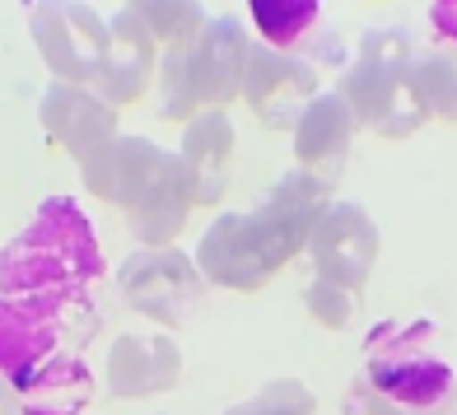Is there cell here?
Wrapping results in <instances>:
<instances>
[{
    "instance_id": "1",
    "label": "cell",
    "mask_w": 457,
    "mask_h": 415,
    "mask_svg": "<svg viewBox=\"0 0 457 415\" xmlns=\"http://www.w3.org/2000/svg\"><path fill=\"white\" fill-rule=\"evenodd\" d=\"M103 276V247L75 196H47L10 243H0V299H29L56 318Z\"/></svg>"
},
{
    "instance_id": "2",
    "label": "cell",
    "mask_w": 457,
    "mask_h": 415,
    "mask_svg": "<svg viewBox=\"0 0 457 415\" xmlns=\"http://www.w3.org/2000/svg\"><path fill=\"white\" fill-rule=\"evenodd\" d=\"M247 56L253 37L238 19H205L201 33L159 56V112L182 127L201 112H228V103L243 98Z\"/></svg>"
},
{
    "instance_id": "3",
    "label": "cell",
    "mask_w": 457,
    "mask_h": 415,
    "mask_svg": "<svg viewBox=\"0 0 457 415\" xmlns=\"http://www.w3.org/2000/svg\"><path fill=\"white\" fill-rule=\"evenodd\" d=\"M411 61H415V43L402 24L369 29L360 37L355 66L337 85V94L350 103L360 127L378 131L383 140H406L429 121L420 94H415V79H411Z\"/></svg>"
},
{
    "instance_id": "4",
    "label": "cell",
    "mask_w": 457,
    "mask_h": 415,
    "mask_svg": "<svg viewBox=\"0 0 457 415\" xmlns=\"http://www.w3.org/2000/svg\"><path fill=\"white\" fill-rule=\"evenodd\" d=\"M429 322H383L364 345V383L406 415H448L457 402L453 369L429 355Z\"/></svg>"
},
{
    "instance_id": "5",
    "label": "cell",
    "mask_w": 457,
    "mask_h": 415,
    "mask_svg": "<svg viewBox=\"0 0 457 415\" xmlns=\"http://www.w3.org/2000/svg\"><path fill=\"white\" fill-rule=\"evenodd\" d=\"M117 295L131 313L159 322L163 331H178L205 303L211 285L196 271V257L182 247H136L117 266Z\"/></svg>"
},
{
    "instance_id": "6",
    "label": "cell",
    "mask_w": 457,
    "mask_h": 415,
    "mask_svg": "<svg viewBox=\"0 0 457 415\" xmlns=\"http://www.w3.org/2000/svg\"><path fill=\"white\" fill-rule=\"evenodd\" d=\"M331 201H337V187L331 182L303 173V169H289L271 187V196L257 211H247V229H253V243L266 261V271L276 276L280 266L308 253V238H313L322 215L331 211Z\"/></svg>"
},
{
    "instance_id": "7",
    "label": "cell",
    "mask_w": 457,
    "mask_h": 415,
    "mask_svg": "<svg viewBox=\"0 0 457 415\" xmlns=\"http://www.w3.org/2000/svg\"><path fill=\"white\" fill-rule=\"evenodd\" d=\"M29 37L56 85L94 89L108 47V19L94 5H61V0L29 5Z\"/></svg>"
},
{
    "instance_id": "8",
    "label": "cell",
    "mask_w": 457,
    "mask_h": 415,
    "mask_svg": "<svg viewBox=\"0 0 457 415\" xmlns=\"http://www.w3.org/2000/svg\"><path fill=\"white\" fill-rule=\"evenodd\" d=\"M383 253L378 224L369 220V211L360 201H331V211L322 215V224L308 238V261H313V276L331 280L360 295L364 280L373 276Z\"/></svg>"
},
{
    "instance_id": "9",
    "label": "cell",
    "mask_w": 457,
    "mask_h": 415,
    "mask_svg": "<svg viewBox=\"0 0 457 415\" xmlns=\"http://www.w3.org/2000/svg\"><path fill=\"white\" fill-rule=\"evenodd\" d=\"M318 89V66L308 56H289V52H271L253 43L247 56V79H243V103L253 108V117L271 131H295V121L303 117V108L313 103Z\"/></svg>"
},
{
    "instance_id": "10",
    "label": "cell",
    "mask_w": 457,
    "mask_h": 415,
    "mask_svg": "<svg viewBox=\"0 0 457 415\" xmlns=\"http://www.w3.org/2000/svg\"><path fill=\"white\" fill-rule=\"evenodd\" d=\"M182 378V350L169 331H121L108 345L103 383L121 402H145L178 387Z\"/></svg>"
},
{
    "instance_id": "11",
    "label": "cell",
    "mask_w": 457,
    "mask_h": 415,
    "mask_svg": "<svg viewBox=\"0 0 457 415\" xmlns=\"http://www.w3.org/2000/svg\"><path fill=\"white\" fill-rule=\"evenodd\" d=\"M159 43L145 33L140 19L121 5L112 19H108V47H103V66H98V79H94V94L108 103V108H127L136 103L145 89L159 79Z\"/></svg>"
},
{
    "instance_id": "12",
    "label": "cell",
    "mask_w": 457,
    "mask_h": 415,
    "mask_svg": "<svg viewBox=\"0 0 457 415\" xmlns=\"http://www.w3.org/2000/svg\"><path fill=\"white\" fill-rule=\"evenodd\" d=\"M163 145L145 140V136H112L103 150H94L85 163H79V178H85V192L117 205L121 215L145 196V187L154 182V173L163 169Z\"/></svg>"
},
{
    "instance_id": "13",
    "label": "cell",
    "mask_w": 457,
    "mask_h": 415,
    "mask_svg": "<svg viewBox=\"0 0 457 415\" xmlns=\"http://www.w3.org/2000/svg\"><path fill=\"white\" fill-rule=\"evenodd\" d=\"M355 131H360V121H355V112H350V103L337 89H322L303 108V117L295 121V131H289L295 136V169L337 187L345 163H350Z\"/></svg>"
},
{
    "instance_id": "14",
    "label": "cell",
    "mask_w": 457,
    "mask_h": 415,
    "mask_svg": "<svg viewBox=\"0 0 457 415\" xmlns=\"http://www.w3.org/2000/svg\"><path fill=\"white\" fill-rule=\"evenodd\" d=\"M37 121L43 131L66 150L75 163H85L94 150H103L112 136H121L117 127V108H108L94 89L79 85H52L43 89V103H37Z\"/></svg>"
},
{
    "instance_id": "15",
    "label": "cell",
    "mask_w": 457,
    "mask_h": 415,
    "mask_svg": "<svg viewBox=\"0 0 457 415\" xmlns=\"http://www.w3.org/2000/svg\"><path fill=\"white\" fill-rule=\"evenodd\" d=\"M192 257H196V271L205 276V285H215V289L257 295L271 280V271H266V261L253 243V229H247V215H238V211L215 215Z\"/></svg>"
},
{
    "instance_id": "16",
    "label": "cell",
    "mask_w": 457,
    "mask_h": 415,
    "mask_svg": "<svg viewBox=\"0 0 457 415\" xmlns=\"http://www.w3.org/2000/svg\"><path fill=\"white\" fill-rule=\"evenodd\" d=\"M196 201H192V182H187V169L178 150L163 154V169L154 173V182L145 187V196L127 211V229L140 247H173V238L187 229Z\"/></svg>"
},
{
    "instance_id": "17",
    "label": "cell",
    "mask_w": 457,
    "mask_h": 415,
    "mask_svg": "<svg viewBox=\"0 0 457 415\" xmlns=\"http://www.w3.org/2000/svg\"><path fill=\"white\" fill-rule=\"evenodd\" d=\"M178 159L192 182L196 205H220L228 192V169H234V121L228 112H201L182 127Z\"/></svg>"
},
{
    "instance_id": "18",
    "label": "cell",
    "mask_w": 457,
    "mask_h": 415,
    "mask_svg": "<svg viewBox=\"0 0 457 415\" xmlns=\"http://www.w3.org/2000/svg\"><path fill=\"white\" fill-rule=\"evenodd\" d=\"M19 415H79L94 397V373L79 355H56L29 369L24 378H5Z\"/></svg>"
},
{
    "instance_id": "19",
    "label": "cell",
    "mask_w": 457,
    "mask_h": 415,
    "mask_svg": "<svg viewBox=\"0 0 457 415\" xmlns=\"http://www.w3.org/2000/svg\"><path fill=\"white\" fill-rule=\"evenodd\" d=\"M61 327L47 308L29 299H0V378H24L56 355Z\"/></svg>"
},
{
    "instance_id": "20",
    "label": "cell",
    "mask_w": 457,
    "mask_h": 415,
    "mask_svg": "<svg viewBox=\"0 0 457 415\" xmlns=\"http://www.w3.org/2000/svg\"><path fill=\"white\" fill-rule=\"evenodd\" d=\"M247 14H253V24H257L262 47L295 56V47H303V37L313 33V24L322 19V5H313V0H257Z\"/></svg>"
},
{
    "instance_id": "21",
    "label": "cell",
    "mask_w": 457,
    "mask_h": 415,
    "mask_svg": "<svg viewBox=\"0 0 457 415\" xmlns=\"http://www.w3.org/2000/svg\"><path fill=\"white\" fill-rule=\"evenodd\" d=\"M411 79L420 94L425 112L439 121H457V56L453 52H415L411 61Z\"/></svg>"
},
{
    "instance_id": "22",
    "label": "cell",
    "mask_w": 457,
    "mask_h": 415,
    "mask_svg": "<svg viewBox=\"0 0 457 415\" xmlns=\"http://www.w3.org/2000/svg\"><path fill=\"white\" fill-rule=\"evenodd\" d=\"M127 10L145 24V33L159 43V52L163 47H178L182 37L201 33V24H205V10L192 5V0H131Z\"/></svg>"
},
{
    "instance_id": "23",
    "label": "cell",
    "mask_w": 457,
    "mask_h": 415,
    "mask_svg": "<svg viewBox=\"0 0 457 415\" xmlns=\"http://www.w3.org/2000/svg\"><path fill=\"white\" fill-rule=\"evenodd\" d=\"M243 406H247V415H318L313 387H303L299 378H271Z\"/></svg>"
},
{
    "instance_id": "24",
    "label": "cell",
    "mask_w": 457,
    "mask_h": 415,
    "mask_svg": "<svg viewBox=\"0 0 457 415\" xmlns=\"http://www.w3.org/2000/svg\"><path fill=\"white\" fill-rule=\"evenodd\" d=\"M303 308H308V313H313L322 327L345 331L350 322H355V313H360V295H350V289L313 276V280H308V289H303Z\"/></svg>"
},
{
    "instance_id": "25",
    "label": "cell",
    "mask_w": 457,
    "mask_h": 415,
    "mask_svg": "<svg viewBox=\"0 0 457 415\" xmlns=\"http://www.w3.org/2000/svg\"><path fill=\"white\" fill-rule=\"evenodd\" d=\"M350 402H355V411H360V415H406L402 406L383 402V397H378V392H373V387H369L364 378L355 383V392H350Z\"/></svg>"
},
{
    "instance_id": "26",
    "label": "cell",
    "mask_w": 457,
    "mask_h": 415,
    "mask_svg": "<svg viewBox=\"0 0 457 415\" xmlns=\"http://www.w3.org/2000/svg\"><path fill=\"white\" fill-rule=\"evenodd\" d=\"M429 19H434V29H439L448 43L457 47V5H434L429 10Z\"/></svg>"
},
{
    "instance_id": "27",
    "label": "cell",
    "mask_w": 457,
    "mask_h": 415,
    "mask_svg": "<svg viewBox=\"0 0 457 415\" xmlns=\"http://www.w3.org/2000/svg\"><path fill=\"white\" fill-rule=\"evenodd\" d=\"M0 415H19V406L10 402V392H5V378H0Z\"/></svg>"
},
{
    "instance_id": "28",
    "label": "cell",
    "mask_w": 457,
    "mask_h": 415,
    "mask_svg": "<svg viewBox=\"0 0 457 415\" xmlns=\"http://www.w3.org/2000/svg\"><path fill=\"white\" fill-rule=\"evenodd\" d=\"M224 415H247V406H243V402H238V406H228V411H224Z\"/></svg>"
},
{
    "instance_id": "29",
    "label": "cell",
    "mask_w": 457,
    "mask_h": 415,
    "mask_svg": "<svg viewBox=\"0 0 457 415\" xmlns=\"http://www.w3.org/2000/svg\"><path fill=\"white\" fill-rule=\"evenodd\" d=\"M453 415H457V411H453Z\"/></svg>"
}]
</instances>
